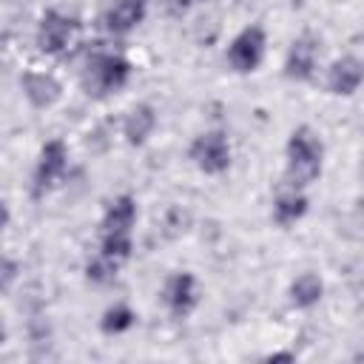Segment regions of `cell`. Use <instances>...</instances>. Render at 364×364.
Wrapping results in <instances>:
<instances>
[{"label": "cell", "mask_w": 364, "mask_h": 364, "mask_svg": "<svg viewBox=\"0 0 364 364\" xmlns=\"http://www.w3.org/2000/svg\"><path fill=\"white\" fill-rule=\"evenodd\" d=\"M284 182L304 191L321 176V162H324V145L318 134L310 125L293 128L287 148H284Z\"/></svg>", "instance_id": "obj_1"}, {"label": "cell", "mask_w": 364, "mask_h": 364, "mask_svg": "<svg viewBox=\"0 0 364 364\" xmlns=\"http://www.w3.org/2000/svg\"><path fill=\"white\" fill-rule=\"evenodd\" d=\"M131 71L134 65L122 57V54H114V51H91L85 65H82V74H80V85L88 97L94 100H105L117 91H122L131 80Z\"/></svg>", "instance_id": "obj_2"}, {"label": "cell", "mask_w": 364, "mask_h": 364, "mask_svg": "<svg viewBox=\"0 0 364 364\" xmlns=\"http://www.w3.org/2000/svg\"><path fill=\"white\" fill-rule=\"evenodd\" d=\"M65 171H68V145L60 136H54L37 154V165L31 176V196L43 199L46 193H51L63 182Z\"/></svg>", "instance_id": "obj_3"}, {"label": "cell", "mask_w": 364, "mask_h": 364, "mask_svg": "<svg viewBox=\"0 0 364 364\" xmlns=\"http://www.w3.org/2000/svg\"><path fill=\"white\" fill-rule=\"evenodd\" d=\"M188 156H191V162H193L202 173L219 176V173H225V171L230 168V156H233L230 139H228V134L219 131V128L205 131V134H196L193 142H191V148H188Z\"/></svg>", "instance_id": "obj_4"}, {"label": "cell", "mask_w": 364, "mask_h": 364, "mask_svg": "<svg viewBox=\"0 0 364 364\" xmlns=\"http://www.w3.org/2000/svg\"><path fill=\"white\" fill-rule=\"evenodd\" d=\"M264 51H267V34H264L262 26L253 23V26H245L230 40L225 60H228L230 71H236V74H253L262 65Z\"/></svg>", "instance_id": "obj_5"}, {"label": "cell", "mask_w": 364, "mask_h": 364, "mask_svg": "<svg viewBox=\"0 0 364 364\" xmlns=\"http://www.w3.org/2000/svg\"><path fill=\"white\" fill-rule=\"evenodd\" d=\"M80 31V20L65 14V11H57V9H48L40 23H37V34H34V43L43 54H63L71 40L77 37Z\"/></svg>", "instance_id": "obj_6"}, {"label": "cell", "mask_w": 364, "mask_h": 364, "mask_svg": "<svg viewBox=\"0 0 364 364\" xmlns=\"http://www.w3.org/2000/svg\"><path fill=\"white\" fill-rule=\"evenodd\" d=\"M316 65H318V37L310 34V31H304L287 48L284 77L293 80V82H310L313 74H316Z\"/></svg>", "instance_id": "obj_7"}, {"label": "cell", "mask_w": 364, "mask_h": 364, "mask_svg": "<svg viewBox=\"0 0 364 364\" xmlns=\"http://www.w3.org/2000/svg\"><path fill=\"white\" fill-rule=\"evenodd\" d=\"M20 88H23V97L28 100L31 108L37 111H46V108H54L63 97V85L54 74L48 71H37V68H28L23 71L20 77Z\"/></svg>", "instance_id": "obj_8"}, {"label": "cell", "mask_w": 364, "mask_h": 364, "mask_svg": "<svg viewBox=\"0 0 364 364\" xmlns=\"http://www.w3.org/2000/svg\"><path fill=\"white\" fill-rule=\"evenodd\" d=\"M162 299L168 304V313L173 318H188L196 304H199V290H196V276L182 270V273H173L168 282H165V290H162Z\"/></svg>", "instance_id": "obj_9"}, {"label": "cell", "mask_w": 364, "mask_h": 364, "mask_svg": "<svg viewBox=\"0 0 364 364\" xmlns=\"http://www.w3.org/2000/svg\"><path fill=\"white\" fill-rule=\"evenodd\" d=\"M148 17V0H114L102 14V28L108 34H131Z\"/></svg>", "instance_id": "obj_10"}, {"label": "cell", "mask_w": 364, "mask_h": 364, "mask_svg": "<svg viewBox=\"0 0 364 364\" xmlns=\"http://www.w3.org/2000/svg\"><path fill=\"white\" fill-rule=\"evenodd\" d=\"M361 77H364V65L358 57L347 54L341 60H336L327 71V91L333 97H353L361 85Z\"/></svg>", "instance_id": "obj_11"}, {"label": "cell", "mask_w": 364, "mask_h": 364, "mask_svg": "<svg viewBox=\"0 0 364 364\" xmlns=\"http://www.w3.org/2000/svg\"><path fill=\"white\" fill-rule=\"evenodd\" d=\"M136 222V199L131 193H119L105 205L102 213V233H131Z\"/></svg>", "instance_id": "obj_12"}, {"label": "cell", "mask_w": 364, "mask_h": 364, "mask_svg": "<svg viewBox=\"0 0 364 364\" xmlns=\"http://www.w3.org/2000/svg\"><path fill=\"white\" fill-rule=\"evenodd\" d=\"M154 131H156V108L151 102H139L125 114L122 136L128 145H145Z\"/></svg>", "instance_id": "obj_13"}, {"label": "cell", "mask_w": 364, "mask_h": 364, "mask_svg": "<svg viewBox=\"0 0 364 364\" xmlns=\"http://www.w3.org/2000/svg\"><path fill=\"white\" fill-rule=\"evenodd\" d=\"M307 205H310L307 196H304L299 188L287 185V188H282V191L276 193L270 216H273V222H276L279 228H290V225H296L299 219H304Z\"/></svg>", "instance_id": "obj_14"}, {"label": "cell", "mask_w": 364, "mask_h": 364, "mask_svg": "<svg viewBox=\"0 0 364 364\" xmlns=\"http://www.w3.org/2000/svg\"><path fill=\"white\" fill-rule=\"evenodd\" d=\"M287 296H290V304H293L296 310H310V307H316V304L321 301V296H324V282H321V276L313 273V270L299 273V276L290 282Z\"/></svg>", "instance_id": "obj_15"}, {"label": "cell", "mask_w": 364, "mask_h": 364, "mask_svg": "<svg viewBox=\"0 0 364 364\" xmlns=\"http://www.w3.org/2000/svg\"><path fill=\"white\" fill-rule=\"evenodd\" d=\"M134 324H136V313H134V307L125 304V301H117V304L105 307L102 316H100V330H102L105 336H122V333H128Z\"/></svg>", "instance_id": "obj_16"}, {"label": "cell", "mask_w": 364, "mask_h": 364, "mask_svg": "<svg viewBox=\"0 0 364 364\" xmlns=\"http://www.w3.org/2000/svg\"><path fill=\"white\" fill-rule=\"evenodd\" d=\"M100 253L108 256L111 262L117 264H125L134 253V239L131 233H102V242H100Z\"/></svg>", "instance_id": "obj_17"}, {"label": "cell", "mask_w": 364, "mask_h": 364, "mask_svg": "<svg viewBox=\"0 0 364 364\" xmlns=\"http://www.w3.org/2000/svg\"><path fill=\"white\" fill-rule=\"evenodd\" d=\"M117 270H119L117 262H111L108 256L97 253V256L88 259V264H85V279L94 282V284H111V282L117 279Z\"/></svg>", "instance_id": "obj_18"}, {"label": "cell", "mask_w": 364, "mask_h": 364, "mask_svg": "<svg viewBox=\"0 0 364 364\" xmlns=\"http://www.w3.org/2000/svg\"><path fill=\"white\" fill-rule=\"evenodd\" d=\"M17 279H20V264L11 256L0 253V296L11 293V287L17 284Z\"/></svg>", "instance_id": "obj_19"}, {"label": "cell", "mask_w": 364, "mask_h": 364, "mask_svg": "<svg viewBox=\"0 0 364 364\" xmlns=\"http://www.w3.org/2000/svg\"><path fill=\"white\" fill-rule=\"evenodd\" d=\"M165 3V9L171 11V14H185L196 0H162Z\"/></svg>", "instance_id": "obj_20"}, {"label": "cell", "mask_w": 364, "mask_h": 364, "mask_svg": "<svg viewBox=\"0 0 364 364\" xmlns=\"http://www.w3.org/2000/svg\"><path fill=\"white\" fill-rule=\"evenodd\" d=\"M9 222H11V210H9V205L0 199V233L9 228Z\"/></svg>", "instance_id": "obj_21"}, {"label": "cell", "mask_w": 364, "mask_h": 364, "mask_svg": "<svg viewBox=\"0 0 364 364\" xmlns=\"http://www.w3.org/2000/svg\"><path fill=\"white\" fill-rule=\"evenodd\" d=\"M0 344H6V324L0 321Z\"/></svg>", "instance_id": "obj_22"}]
</instances>
